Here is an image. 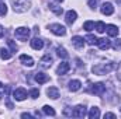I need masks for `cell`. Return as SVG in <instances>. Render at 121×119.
Here are the masks:
<instances>
[{
  "mask_svg": "<svg viewBox=\"0 0 121 119\" xmlns=\"http://www.w3.org/2000/svg\"><path fill=\"white\" fill-rule=\"evenodd\" d=\"M48 7H49V10H51V11H54V13H55L56 16H60V14L63 13L62 7H59V6H58V4H55V3H51V4H49Z\"/></svg>",
  "mask_w": 121,
  "mask_h": 119,
  "instance_id": "21",
  "label": "cell"
},
{
  "mask_svg": "<svg viewBox=\"0 0 121 119\" xmlns=\"http://www.w3.org/2000/svg\"><path fill=\"white\" fill-rule=\"evenodd\" d=\"M94 28L97 32H100V34H103L104 31H106V24L103 23V21H97L96 24H94Z\"/></svg>",
  "mask_w": 121,
  "mask_h": 119,
  "instance_id": "23",
  "label": "cell"
},
{
  "mask_svg": "<svg viewBox=\"0 0 121 119\" xmlns=\"http://www.w3.org/2000/svg\"><path fill=\"white\" fill-rule=\"evenodd\" d=\"M100 11H101V14H104V16H111V14L114 13V7H113V4H111L110 1H104V3L101 4Z\"/></svg>",
  "mask_w": 121,
  "mask_h": 119,
  "instance_id": "7",
  "label": "cell"
},
{
  "mask_svg": "<svg viewBox=\"0 0 121 119\" xmlns=\"http://www.w3.org/2000/svg\"><path fill=\"white\" fill-rule=\"evenodd\" d=\"M80 87H82V83L79 81V80H70L69 81V90L70 91H79L80 90Z\"/></svg>",
  "mask_w": 121,
  "mask_h": 119,
  "instance_id": "19",
  "label": "cell"
},
{
  "mask_svg": "<svg viewBox=\"0 0 121 119\" xmlns=\"http://www.w3.org/2000/svg\"><path fill=\"white\" fill-rule=\"evenodd\" d=\"M11 6L16 13H24L31 7V0H11Z\"/></svg>",
  "mask_w": 121,
  "mask_h": 119,
  "instance_id": "2",
  "label": "cell"
},
{
  "mask_svg": "<svg viewBox=\"0 0 121 119\" xmlns=\"http://www.w3.org/2000/svg\"><path fill=\"white\" fill-rule=\"evenodd\" d=\"M96 45H97L101 51H107V49L111 46V41H110L108 38H100V39H97Z\"/></svg>",
  "mask_w": 121,
  "mask_h": 119,
  "instance_id": "9",
  "label": "cell"
},
{
  "mask_svg": "<svg viewBox=\"0 0 121 119\" xmlns=\"http://www.w3.org/2000/svg\"><path fill=\"white\" fill-rule=\"evenodd\" d=\"M85 41H87V44H89V45H94V44L97 42V38H96L94 35H91V34H89V35H86Z\"/></svg>",
  "mask_w": 121,
  "mask_h": 119,
  "instance_id": "26",
  "label": "cell"
},
{
  "mask_svg": "<svg viewBox=\"0 0 121 119\" xmlns=\"http://www.w3.org/2000/svg\"><path fill=\"white\" fill-rule=\"evenodd\" d=\"M106 31H107V34H108V36H117L118 35V27L117 25H113V24H108V25H106Z\"/></svg>",
  "mask_w": 121,
  "mask_h": 119,
  "instance_id": "14",
  "label": "cell"
},
{
  "mask_svg": "<svg viewBox=\"0 0 121 119\" xmlns=\"http://www.w3.org/2000/svg\"><path fill=\"white\" fill-rule=\"evenodd\" d=\"M14 35L18 41H27L28 36H30V30L27 27H18L14 31Z\"/></svg>",
  "mask_w": 121,
  "mask_h": 119,
  "instance_id": "3",
  "label": "cell"
},
{
  "mask_svg": "<svg viewBox=\"0 0 121 119\" xmlns=\"http://www.w3.org/2000/svg\"><path fill=\"white\" fill-rule=\"evenodd\" d=\"M56 1H58V3H62V1H63V0H56Z\"/></svg>",
  "mask_w": 121,
  "mask_h": 119,
  "instance_id": "39",
  "label": "cell"
},
{
  "mask_svg": "<svg viewBox=\"0 0 121 119\" xmlns=\"http://www.w3.org/2000/svg\"><path fill=\"white\" fill-rule=\"evenodd\" d=\"M117 3H118V4H121V0H117Z\"/></svg>",
  "mask_w": 121,
  "mask_h": 119,
  "instance_id": "40",
  "label": "cell"
},
{
  "mask_svg": "<svg viewBox=\"0 0 121 119\" xmlns=\"http://www.w3.org/2000/svg\"><path fill=\"white\" fill-rule=\"evenodd\" d=\"M42 111H44L45 115H49V116H55V115H56L55 109H54L52 107H49V105H44V107H42Z\"/></svg>",
  "mask_w": 121,
  "mask_h": 119,
  "instance_id": "22",
  "label": "cell"
},
{
  "mask_svg": "<svg viewBox=\"0 0 121 119\" xmlns=\"http://www.w3.org/2000/svg\"><path fill=\"white\" fill-rule=\"evenodd\" d=\"M87 115V109L85 105H76L73 108V116L75 118H85Z\"/></svg>",
  "mask_w": 121,
  "mask_h": 119,
  "instance_id": "5",
  "label": "cell"
},
{
  "mask_svg": "<svg viewBox=\"0 0 121 119\" xmlns=\"http://www.w3.org/2000/svg\"><path fill=\"white\" fill-rule=\"evenodd\" d=\"M52 56L49 55V53H47V55H44L42 56V59L39 60V66L42 67V69H49L51 66H52Z\"/></svg>",
  "mask_w": 121,
  "mask_h": 119,
  "instance_id": "8",
  "label": "cell"
},
{
  "mask_svg": "<svg viewBox=\"0 0 121 119\" xmlns=\"http://www.w3.org/2000/svg\"><path fill=\"white\" fill-rule=\"evenodd\" d=\"M7 14V6L4 4V3H0V16L3 17V16H6Z\"/></svg>",
  "mask_w": 121,
  "mask_h": 119,
  "instance_id": "30",
  "label": "cell"
},
{
  "mask_svg": "<svg viewBox=\"0 0 121 119\" xmlns=\"http://www.w3.org/2000/svg\"><path fill=\"white\" fill-rule=\"evenodd\" d=\"M83 28L90 32L91 30H94V23H93V21H86V23L83 24Z\"/></svg>",
  "mask_w": 121,
  "mask_h": 119,
  "instance_id": "28",
  "label": "cell"
},
{
  "mask_svg": "<svg viewBox=\"0 0 121 119\" xmlns=\"http://www.w3.org/2000/svg\"><path fill=\"white\" fill-rule=\"evenodd\" d=\"M69 70H70V64H69L68 62H62V63H59V66H58V69H56V73H58L59 76H63V74H66Z\"/></svg>",
  "mask_w": 121,
  "mask_h": 119,
  "instance_id": "12",
  "label": "cell"
},
{
  "mask_svg": "<svg viewBox=\"0 0 121 119\" xmlns=\"http://www.w3.org/2000/svg\"><path fill=\"white\" fill-rule=\"evenodd\" d=\"M104 91H106V86L103 84V83H96V84H93V87H91V92L94 94V95H103L104 94Z\"/></svg>",
  "mask_w": 121,
  "mask_h": 119,
  "instance_id": "10",
  "label": "cell"
},
{
  "mask_svg": "<svg viewBox=\"0 0 121 119\" xmlns=\"http://www.w3.org/2000/svg\"><path fill=\"white\" fill-rule=\"evenodd\" d=\"M72 44H73V46L76 48V49H82L83 46H85V39L82 38V36H73L72 38Z\"/></svg>",
  "mask_w": 121,
  "mask_h": 119,
  "instance_id": "13",
  "label": "cell"
},
{
  "mask_svg": "<svg viewBox=\"0 0 121 119\" xmlns=\"http://www.w3.org/2000/svg\"><path fill=\"white\" fill-rule=\"evenodd\" d=\"M21 118H27V119H32V115H30V114H27V112H24V114H21Z\"/></svg>",
  "mask_w": 121,
  "mask_h": 119,
  "instance_id": "35",
  "label": "cell"
},
{
  "mask_svg": "<svg viewBox=\"0 0 121 119\" xmlns=\"http://www.w3.org/2000/svg\"><path fill=\"white\" fill-rule=\"evenodd\" d=\"M111 48H113V49H116V51H121V38H117L116 41H113Z\"/></svg>",
  "mask_w": 121,
  "mask_h": 119,
  "instance_id": "27",
  "label": "cell"
},
{
  "mask_svg": "<svg viewBox=\"0 0 121 119\" xmlns=\"http://www.w3.org/2000/svg\"><path fill=\"white\" fill-rule=\"evenodd\" d=\"M7 107H9V108H13V104H11L10 101H7Z\"/></svg>",
  "mask_w": 121,
  "mask_h": 119,
  "instance_id": "38",
  "label": "cell"
},
{
  "mask_svg": "<svg viewBox=\"0 0 121 119\" xmlns=\"http://www.w3.org/2000/svg\"><path fill=\"white\" fill-rule=\"evenodd\" d=\"M3 35H4V28L0 25V38H3Z\"/></svg>",
  "mask_w": 121,
  "mask_h": 119,
  "instance_id": "37",
  "label": "cell"
},
{
  "mask_svg": "<svg viewBox=\"0 0 121 119\" xmlns=\"http://www.w3.org/2000/svg\"><path fill=\"white\" fill-rule=\"evenodd\" d=\"M63 115H65V116H73V109L69 108V107L63 108Z\"/></svg>",
  "mask_w": 121,
  "mask_h": 119,
  "instance_id": "29",
  "label": "cell"
},
{
  "mask_svg": "<svg viewBox=\"0 0 121 119\" xmlns=\"http://www.w3.org/2000/svg\"><path fill=\"white\" fill-rule=\"evenodd\" d=\"M117 77L121 80V63H120V66H118V69H117Z\"/></svg>",
  "mask_w": 121,
  "mask_h": 119,
  "instance_id": "36",
  "label": "cell"
},
{
  "mask_svg": "<svg viewBox=\"0 0 121 119\" xmlns=\"http://www.w3.org/2000/svg\"><path fill=\"white\" fill-rule=\"evenodd\" d=\"M89 118L90 119H97L100 118V109L97 108V107H93V108H90V111H89Z\"/></svg>",
  "mask_w": 121,
  "mask_h": 119,
  "instance_id": "20",
  "label": "cell"
},
{
  "mask_svg": "<svg viewBox=\"0 0 121 119\" xmlns=\"http://www.w3.org/2000/svg\"><path fill=\"white\" fill-rule=\"evenodd\" d=\"M104 118H116V114H113V112H107V114H104Z\"/></svg>",
  "mask_w": 121,
  "mask_h": 119,
  "instance_id": "34",
  "label": "cell"
},
{
  "mask_svg": "<svg viewBox=\"0 0 121 119\" xmlns=\"http://www.w3.org/2000/svg\"><path fill=\"white\" fill-rule=\"evenodd\" d=\"M114 69V64L111 62H101V63H96L91 67V71L97 76H104L107 73H110Z\"/></svg>",
  "mask_w": 121,
  "mask_h": 119,
  "instance_id": "1",
  "label": "cell"
},
{
  "mask_svg": "<svg viewBox=\"0 0 121 119\" xmlns=\"http://www.w3.org/2000/svg\"><path fill=\"white\" fill-rule=\"evenodd\" d=\"M7 44H9V46L11 48V51H13V52H16V51L18 49V48H17V45L14 44V41H13V39H9V41H7Z\"/></svg>",
  "mask_w": 121,
  "mask_h": 119,
  "instance_id": "32",
  "label": "cell"
},
{
  "mask_svg": "<svg viewBox=\"0 0 121 119\" xmlns=\"http://www.w3.org/2000/svg\"><path fill=\"white\" fill-rule=\"evenodd\" d=\"M47 95L49 98H52V99H56L59 97V90L56 88V87H49V88L47 90Z\"/></svg>",
  "mask_w": 121,
  "mask_h": 119,
  "instance_id": "18",
  "label": "cell"
},
{
  "mask_svg": "<svg viewBox=\"0 0 121 119\" xmlns=\"http://www.w3.org/2000/svg\"><path fill=\"white\" fill-rule=\"evenodd\" d=\"M97 6V0H89V7L90 8H96Z\"/></svg>",
  "mask_w": 121,
  "mask_h": 119,
  "instance_id": "33",
  "label": "cell"
},
{
  "mask_svg": "<svg viewBox=\"0 0 121 119\" xmlns=\"http://www.w3.org/2000/svg\"><path fill=\"white\" fill-rule=\"evenodd\" d=\"M20 62L24 64V66H28V67H32L34 66V59L28 56V55H21L20 56Z\"/></svg>",
  "mask_w": 121,
  "mask_h": 119,
  "instance_id": "16",
  "label": "cell"
},
{
  "mask_svg": "<svg viewBox=\"0 0 121 119\" xmlns=\"http://www.w3.org/2000/svg\"><path fill=\"white\" fill-rule=\"evenodd\" d=\"M0 98H1V92H0Z\"/></svg>",
  "mask_w": 121,
  "mask_h": 119,
  "instance_id": "42",
  "label": "cell"
},
{
  "mask_svg": "<svg viewBox=\"0 0 121 119\" xmlns=\"http://www.w3.org/2000/svg\"><path fill=\"white\" fill-rule=\"evenodd\" d=\"M35 81L38 83V84H44V83H47L48 80H49V77L45 74V73H35Z\"/></svg>",
  "mask_w": 121,
  "mask_h": 119,
  "instance_id": "17",
  "label": "cell"
},
{
  "mask_svg": "<svg viewBox=\"0 0 121 119\" xmlns=\"http://www.w3.org/2000/svg\"><path fill=\"white\" fill-rule=\"evenodd\" d=\"M0 88H1V83H0Z\"/></svg>",
  "mask_w": 121,
  "mask_h": 119,
  "instance_id": "41",
  "label": "cell"
},
{
  "mask_svg": "<svg viewBox=\"0 0 121 119\" xmlns=\"http://www.w3.org/2000/svg\"><path fill=\"white\" fill-rule=\"evenodd\" d=\"M48 28L52 34H55L58 36H63L66 34V28L63 25H60V24H51V25H48Z\"/></svg>",
  "mask_w": 121,
  "mask_h": 119,
  "instance_id": "4",
  "label": "cell"
},
{
  "mask_svg": "<svg viewBox=\"0 0 121 119\" xmlns=\"http://www.w3.org/2000/svg\"><path fill=\"white\" fill-rule=\"evenodd\" d=\"M30 97H31V98H34V99H35V98H38V97H39V91H38L37 88H32L30 91Z\"/></svg>",
  "mask_w": 121,
  "mask_h": 119,
  "instance_id": "31",
  "label": "cell"
},
{
  "mask_svg": "<svg viewBox=\"0 0 121 119\" xmlns=\"http://www.w3.org/2000/svg\"><path fill=\"white\" fill-rule=\"evenodd\" d=\"M30 44H31V48L32 49H35V51H39V49H42L44 48V41L41 39V38H32L30 41Z\"/></svg>",
  "mask_w": 121,
  "mask_h": 119,
  "instance_id": "11",
  "label": "cell"
},
{
  "mask_svg": "<svg viewBox=\"0 0 121 119\" xmlns=\"http://www.w3.org/2000/svg\"><path fill=\"white\" fill-rule=\"evenodd\" d=\"M0 56H1V59H4V60H7V59H10L11 58V52L9 51V49H1L0 51Z\"/></svg>",
  "mask_w": 121,
  "mask_h": 119,
  "instance_id": "25",
  "label": "cell"
},
{
  "mask_svg": "<svg viewBox=\"0 0 121 119\" xmlns=\"http://www.w3.org/2000/svg\"><path fill=\"white\" fill-rule=\"evenodd\" d=\"M76 18H78V13L75 11V10H69L68 13H66V23L68 24H73L75 21H76Z\"/></svg>",
  "mask_w": 121,
  "mask_h": 119,
  "instance_id": "15",
  "label": "cell"
},
{
  "mask_svg": "<svg viewBox=\"0 0 121 119\" xmlns=\"http://www.w3.org/2000/svg\"><path fill=\"white\" fill-rule=\"evenodd\" d=\"M13 98H14L16 101H24V99L27 98V91L23 88V87L16 88L13 91Z\"/></svg>",
  "mask_w": 121,
  "mask_h": 119,
  "instance_id": "6",
  "label": "cell"
},
{
  "mask_svg": "<svg viewBox=\"0 0 121 119\" xmlns=\"http://www.w3.org/2000/svg\"><path fill=\"white\" fill-rule=\"evenodd\" d=\"M56 53H58V56L62 58V59H66V58L69 56V53L66 52V49H65V48H62V46L56 48Z\"/></svg>",
  "mask_w": 121,
  "mask_h": 119,
  "instance_id": "24",
  "label": "cell"
}]
</instances>
